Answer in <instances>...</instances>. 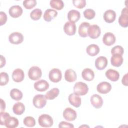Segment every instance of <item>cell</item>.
<instances>
[{
	"label": "cell",
	"instance_id": "6da1fadb",
	"mask_svg": "<svg viewBox=\"0 0 128 128\" xmlns=\"http://www.w3.org/2000/svg\"><path fill=\"white\" fill-rule=\"evenodd\" d=\"M88 91V85L82 82H78L75 84L74 87V94L78 96L86 95Z\"/></svg>",
	"mask_w": 128,
	"mask_h": 128
},
{
	"label": "cell",
	"instance_id": "7a4b0ae2",
	"mask_svg": "<svg viewBox=\"0 0 128 128\" xmlns=\"http://www.w3.org/2000/svg\"><path fill=\"white\" fill-rule=\"evenodd\" d=\"M38 123L42 128H50L52 126L54 121L52 117L48 114H43L38 118Z\"/></svg>",
	"mask_w": 128,
	"mask_h": 128
},
{
	"label": "cell",
	"instance_id": "3957f363",
	"mask_svg": "<svg viewBox=\"0 0 128 128\" xmlns=\"http://www.w3.org/2000/svg\"><path fill=\"white\" fill-rule=\"evenodd\" d=\"M42 76L41 69L36 66L31 67L28 72V76L29 78L32 80H39Z\"/></svg>",
	"mask_w": 128,
	"mask_h": 128
},
{
	"label": "cell",
	"instance_id": "277c9868",
	"mask_svg": "<svg viewBox=\"0 0 128 128\" xmlns=\"http://www.w3.org/2000/svg\"><path fill=\"white\" fill-rule=\"evenodd\" d=\"M33 104L38 108H42L46 104V98L43 94H37L33 98Z\"/></svg>",
	"mask_w": 128,
	"mask_h": 128
},
{
	"label": "cell",
	"instance_id": "5b68a950",
	"mask_svg": "<svg viewBox=\"0 0 128 128\" xmlns=\"http://www.w3.org/2000/svg\"><path fill=\"white\" fill-rule=\"evenodd\" d=\"M48 76L51 82L56 83L61 80L62 78V73L60 70L54 68L50 72Z\"/></svg>",
	"mask_w": 128,
	"mask_h": 128
},
{
	"label": "cell",
	"instance_id": "8992f818",
	"mask_svg": "<svg viewBox=\"0 0 128 128\" xmlns=\"http://www.w3.org/2000/svg\"><path fill=\"white\" fill-rule=\"evenodd\" d=\"M101 34V30L100 26L96 24L90 26L88 30V36L92 39L98 38Z\"/></svg>",
	"mask_w": 128,
	"mask_h": 128
},
{
	"label": "cell",
	"instance_id": "52a82bcc",
	"mask_svg": "<svg viewBox=\"0 0 128 128\" xmlns=\"http://www.w3.org/2000/svg\"><path fill=\"white\" fill-rule=\"evenodd\" d=\"M24 36L22 34L18 32H14L11 34L8 38L10 42L14 44H18L24 41Z\"/></svg>",
	"mask_w": 128,
	"mask_h": 128
},
{
	"label": "cell",
	"instance_id": "ba28073f",
	"mask_svg": "<svg viewBox=\"0 0 128 128\" xmlns=\"http://www.w3.org/2000/svg\"><path fill=\"white\" fill-rule=\"evenodd\" d=\"M64 118L68 121H74L77 117L76 112L70 108H66L63 112Z\"/></svg>",
	"mask_w": 128,
	"mask_h": 128
},
{
	"label": "cell",
	"instance_id": "9c48e42d",
	"mask_svg": "<svg viewBox=\"0 0 128 128\" xmlns=\"http://www.w3.org/2000/svg\"><path fill=\"white\" fill-rule=\"evenodd\" d=\"M120 25L123 28H127L128 26V10L126 7L122 9V14L118 18Z\"/></svg>",
	"mask_w": 128,
	"mask_h": 128
},
{
	"label": "cell",
	"instance_id": "30bf717a",
	"mask_svg": "<svg viewBox=\"0 0 128 128\" xmlns=\"http://www.w3.org/2000/svg\"><path fill=\"white\" fill-rule=\"evenodd\" d=\"M64 30L68 36H74L76 31V26L74 23L68 22L64 25Z\"/></svg>",
	"mask_w": 128,
	"mask_h": 128
},
{
	"label": "cell",
	"instance_id": "8fae6325",
	"mask_svg": "<svg viewBox=\"0 0 128 128\" xmlns=\"http://www.w3.org/2000/svg\"><path fill=\"white\" fill-rule=\"evenodd\" d=\"M50 87V84L47 81L44 80H40L34 84V89L38 92H45Z\"/></svg>",
	"mask_w": 128,
	"mask_h": 128
},
{
	"label": "cell",
	"instance_id": "7c38bea8",
	"mask_svg": "<svg viewBox=\"0 0 128 128\" xmlns=\"http://www.w3.org/2000/svg\"><path fill=\"white\" fill-rule=\"evenodd\" d=\"M98 92L102 94H106L112 90L111 84L106 82H103L100 83L96 88Z\"/></svg>",
	"mask_w": 128,
	"mask_h": 128
},
{
	"label": "cell",
	"instance_id": "4fadbf2b",
	"mask_svg": "<svg viewBox=\"0 0 128 128\" xmlns=\"http://www.w3.org/2000/svg\"><path fill=\"white\" fill-rule=\"evenodd\" d=\"M116 41V38L115 36L112 32L106 33L102 38V42L104 44L107 46H110L114 44Z\"/></svg>",
	"mask_w": 128,
	"mask_h": 128
},
{
	"label": "cell",
	"instance_id": "5bb4252c",
	"mask_svg": "<svg viewBox=\"0 0 128 128\" xmlns=\"http://www.w3.org/2000/svg\"><path fill=\"white\" fill-rule=\"evenodd\" d=\"M108 60L106 57L100 56L95 61V66L98 70H104L108 66Z\"/></svg>",
	"mask_w": 128,
	"mask_h": 128
},
{
	"label": "cell",
	"instance_id": "9a60e30c",
	"mask_svg": "<svg viewBox=\"0 0 128 128\" xmlns=\"http://www.w3.org/2000/svg\"><path fill=\"white\" fill-rule=\"evenodd\" d=\"M22 8L18 5L12 6L9 9V14L14 18H18L20 17L22 14Z\"/></svg>",
	"mask_w": 128,
	"mask_h": 128
},
{
	"label": "cell",
	"instance_id": "2e32d148",
	"mask_svg": "<svg viewBox=\"0 0 128 128\" xmlns=\"http://www.w3.org/2000/svg\"><path fill=\"white\" fill-rule=\"evenodd\" d=\"M116 12L112 10H106L104 14V20L108 24L113 22L116 20Z\"/></svg>",
	"mask_w": 128,
	"mask_h": 128
},
{
	"label": "cell",
	"instance_id": "e0dca14e",
	"mask_svg": "<svg viewBox=\"0 0 128 128\" xmlns=\"http://www.w3.org/2000/svg\"><path fill=\"white\" fill-rule=\"evenodd\" d=\"M90 102L92 106L96 108H100L103 104L102 98L96 94H94L91 96Z\"/></svg>",
	"mask_w": 128,
	"mask_h": 128
},
{
	"label": "cell",
	"instance_id": "ac0fdd59",
	"mask_svg": "<svg viewBox=\"0 0 128 128\" xmlns=\"http://www.w3.org/2000/svg\"><path fill=\"white\" fill-rule=\"evenodd\" d=\"M12 80L16 82H22L24 78V72L20 68L16 69L12 74Z\"/></svg>",
	"mask_w": 128,
	"mask_h": 128
},
{
	"label": "cell",
	"instance_id": "d6986e66",
	"mask_svg": "<svg viewBox=\"0 0 128 128\" xmlns=\"http://www.w3.org/2000/svg\"><path fill=\"white\" fill-rule=\"evenodd\" d=\"M58 14V12L50 8L47 9L44 12V19L46 22H50L56 17Z\"/></svg>",
	"mask_w": 128,
	"mask_h": 128
},
{
	"label": "cell",
	"instance_id": "ffe728a7",
	"mask_svg": "<svg viewBox=\"0 0 128 128\" xmlns=\"http://www.w3.org/2000/svg\"><path fill=\"white\" fill-rule=\"evenodd\" d=\"M68 101L70 103L76 108H78L82 104V99L78 95L74 94H71L68 96Z\"/></svg>",
	"mask_w": 128,
	"mask_h": 128
},
{
	"label": "cell",
	"instance_id": "44dd1931",
	"mask_svg": "<svg viewBox=\"0 0 128 128\" xmlns=\"http://www.w3.org/2000/svg\"><path fill=\"white\" fill-rule=\"evenodd\" d=\"M19 124L18 120L14 117L9 116L4 121V126L8 128H15L18 126Z\"/></svg>",
	"mask_w": 128,
	"mask_h": 128
},
{
	"label": "cell",
	"instance_id": "7402d4cb",
	"mask_svg": "<svg viewBox=\"0 0 128 128\" xmlns=\"http://www.w3.org/2000/svg\"><path fill=\"white\" fill-rule=\"evenodd\" d=\"M90 24L87 22H82L78 28V34L82 38H86L88 36V30Z\"/></svg>",
	"mask_w": 128,
	"mask_h": 128
},
{
	"label": "cell",
	"instance_id": "603a6c76",
	"mask_svg": "<svg viewBox=\"0 0 128 128\" xmlns=\"http://www.w3.org/2000/svg\"><path fill=\"white\" fill-rule=\"evenodd\" d=\"M106 78L112 82H116L120 78L119 72L113 69H109L106 72Z\"/></svg>",
	"mask_w": 128,
	"mask_h": 128
},
{
	"label": "cell",
	"instance_id": "cb8c5ba5",
	"mask_svg": "<svg viewBox=\"0 0 128 128\" xmlns=\"http://www.w3.org/2000/svg\"><path fill=\"white\" fill-rule=\"evenodd\" d=\"M68 18L70 22H76L78 21L80 18V12L76 10H70L68 14Z\"/></svg>",
	"mask_w": 128,
	"mask_h": 128
},
{
	"label": "cell",
	"instance_id": "d4e9b609",
	"mask_svg": "<svg viewBox=\"0 0 128 128\" xmlns=\"http://www.w3.org/2000/svg\"><path fill=\"white\" fill-rule=\"evenodd\" d=\"M83 79L86 81H92L94 78V71L88 68L84 69L82 73Z\"/></svg>",
	"mask_w": 128,
	"mask_h": 128
},
{
	"label": "cell",
	"instance_id": "484cf974",
	"mask_svg": "<svg viewBox=\"0 0 128 128\" xmlns=\"http://www.w3.org/2000/svg\"><path fill=\"white\" fill-rule=\"evenodd\" d=\"M64 78L67 82H72L76 80L77 75L74 70L72 69H68L65 72Z\"/></svg>",
	"mask_w": 128,
	"mask_h": 128
},
{
	"label": "cell",
	"instance_id": "4316f807",
	"mask_svg": "<svg viewBox=\"0 0 128 128\" xmlns=\"http://www.w3.org/2000/svg\"><path fill=\"white\" fill-rule=\"evenodd\" d=\"M112 64L116 67H120L122 66L124 62V58L122 55L115 54L112 55L110 59Z\"/></svg>",
	"mask_w": 128,
	"mask_h": 128
},
{
	"label": "cell",
	"instance_id": "83f0119b",
	"mask_svg": "<svg viewBox=\"0 0 128 128\" xmlns=\"http://www.w3.org/2000/svg\"><path fill=\"white\" fill-rule=\"evenodd\" d=\"M100 49L99 46L95 44L89 45L86 48V53L91 56H94L98 54Z\"/></svg>",
	"mask_w": 128,
	"mask_h": 128
},
{
	"label": "cell",
	"instance_id": "f1b7e54d",
	"mask_svg": "<svg viewBox=\"0 0 128 128\" xmlns=\"http://www.w3.org/2000/svg\"><path fill=\"white\" fill-rule=\"evenodd\" d=\"M12 110L14 114L18 116L21 115L25 111V106L22 102H17L14 105Z\"/></svg>",
	"mask_w": 128,
	"mask_h": 128
},
{
	"label": "cell",
	"instance_id": "f546056e",
	"mask_svg": "<svg viewBox=\"0 0 128 128\" xmlns=\"http://www.w3.org/2000/svg\"><path fill=\"white\" fill-rule=\"evenodd\" d=\"M10 96L12 99L16 101L21 100L23 96L22 92L17 88H14L10 92Z\"/></svg>",
	"mask_w": 128,
	"mask_h": 128
},
{
	"label": "cell",
	"instance_id": "4dcf8cb0",
	"mask_svg": "<svg viewBox=\"0 0 128 128\" xmlns=\"http://www.w3.org/2000/svg\"><path fill=\"white\" fill-rule=\"evenodd\" d=\"M59 94L60 90L58 88H54L46 93L45 97L48 100H52L58 97Z\"/></svg>",
	"mask_w": 128,
	"mask_h": 128
},
{
	"label": "cell",
	"instance_id": "1f68e13d",
	"mask_svg": "<svg viewBox=\"0 0 128 128\" xmlns=\"http://www.w3.org/2000/svg\"><path fill=\"white\" fill-rule=\"evenodd\" d=\"M50 6L52 8L60 10L64 8V4L62 0H51Z\"/></svg>",
	"mask_w": 128,
	"mask_h": 128
},
{
	"label": "cell",
	"instance_id": "d6a6232c",
	"mask_svg": "<svg viewBox=\"0 0 128 128\" xmlns=\"http://www.w3.org/2000/svg\"><path fill=\"white\" fill-rule=\"evenodd\" d=\"M42 14V12L40 9L36 8L30 12V16L32 20H38L41 18Z\"/></svg>",
	"mask_w": 128,
	"mask_h": 128
},
{
	"label": "cell",
	"instance_id": "836d02e7",
	"mask_svg": "<svg viewBox=\"0 0 128 128\" xmlns=\"http://www.w3.org/2000/svg\"><path fill=\"white\" fill-rule=\"evenodd\" d=\"M24 124L30 128H32L35 126L36 125V120L32 116H27L25 118L24 120Z\"/></svg>",
	"mask_w": 128,
	"mask_h": 128
},
{
	"label": "cell",
	"instance_id": "e575fe53",
	"mask_svg": "<svg viewBox=\"0 0 128 128\" xmlns=\"http://www.w3.org/2000/svg\"><path fill=\"white\" fill-rule=\"evenodd\" d=\"M37 2L36 0H26L23 2L24 7L28 10H30L36 5Z\"/></svg>",
	"mask_w": 128,
	"mask_h": 128
},
{
	"label": "cell",
	"instance_id": "d590c367",
	"mask_svg": "<svg viewBox=\"0 0 128 128\" xmlns=\"http://www.w3.org/2000/svg\"><path fill=\"white\" fill-rule=\"evenodd\" d=\"M84 15L86 18L88 20H92L95 17L96 12L92 9L88 8L84 11Z\"/></svg>",
	"mask_w": 128,
	"mask_h": 128
},
{
	"label": "cell",
	"instance_id": "8d00e7d4",
	"mask_svg": "<svg viewBox=\"0 0 128 128\" xmlns=\"http://www.w3.org/2000/svg\"><path fill=\"white\" fill-rule=\"evenodd\" d=\"M0 85L1 86H6L9 81V76L7 73L4 72H2L0 74Z\"/></svg>",
	"mask_w": 128,
	"mask_h": 128
},
{
	"label": "cell",
	"instance_id": "74e56055",
	"mask_svg": "<svg viewBox=\"0 0 128 128\" xmlns=\"http://www.w3.org/2000/svg\"><path fill=\"white\" fill-rule=\"evenodd\" d=\"M124 53V50L122 46H116L113 47L111 50V54L114 55L115 54H119L122 56Z\"/></svg>",
	"mask_w": 128,
	"mask_h": 128
},
{
	"label": "cell",
	"instance_id": "f35d334b",
	"mask_svg": "<svg viewBox=\"0 0 128 128\" xmlns=\"http://www.w3.org/2000/svg\"><path fill=\"white\" fill-rule=\"evenodd\" d=\"M74 5L78 8H83L86 6V0H74L72 1Z\"/></svg>",
	"mask_w": 128,
	"mask_h": 128
},
{
	"label": "cell",
	"instance_id": "ab89813d",
	"mask_svg": "<svg viewBox=\"0 0 128 128\" xmlns=\"http://www.w3.org/2000/svg\"><path fill=\"white\" fill-rule=\"evenodd\" d=\"M7 21V16L6 14L3 12H0V26L4 24Z\"/></svg>",
	"mask_w": 128,
	"mask_h": 128
},
{
	"label": "cell",
	"instance_id": "60d3db41",
	"mask_svg": "<svg viewBox=\"0 0 128 128\" xmlns=\"http://www.w3.org/2000/svg\"><path fill=\"white\" fill-rule=\"evenodd\" d=\"M10 116V114H8V112H0V124L2 126H4V122Z\"/></svg>",
	"mask_w": 128,
	"mask_h": 128
},
{
	"label": "cell",
	"instance_id": "b9f144b4",
	"mask_svg": "<svg viewBox=\"0 0 128 128\" xmlns=\"http://www.w3.org/2000/svg\"><path fill=\"white\" fill-rule=\"evenodd\" d=\"M59 128H74V126L70 123L67 122H62L60 123Z\"/></svg>",
	"mask_w": 128,
	"mask_h": 128
},
{
	"label": "cell",
	"instance_id": "7bdbcfd3",
	"mask_svg": "<svg viewBox=\"0 0 128 128\" xmlns=\"http://www.w3.org/2000/svg\"><path fill=\"white\" fill-rule=\"evenodd\" d=\"M6 102L2 98H0V112H4L6 109Z\"/></svg>",
	"mask_w": 128,
	"mask_h": 128
},
{
	"label": "cell",
	"instance_id": "ee69618b",
	"mask_svg": "<svg viewBox=\"0 0 128 128\" xmlns=\"http://www.w3.org/2000/svg\"><path fill=\"white\" fill-rule=\"evenodd\" d=\"M6 60L4 57L2 55H0V68H2L6 64Z\"/></svg>",
	"mask_w": 128,
	"mask_h": 128
},
{
	"label": "cell",
	"instance_id": "f6af8a7d",
	"mask_svg": "<svg viewBox=\"0 0 128 128\" xmlns=\"http://www.w3.org/2000/svg\"><path fill=\"white\" fill-rule=\"evenodd\" d=\"M128 74H126L124 76L122 79V83L124 85L126 86H128Z\"/></svg>",
	"mask_w": 128,
	"mask_h": 128
}]
</instances>
